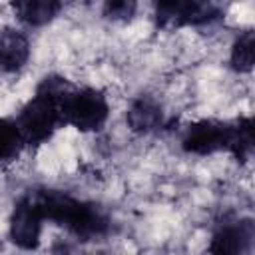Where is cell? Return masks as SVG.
Wrapping results in <instances>:
<instances>
[{
  "instance_id": "1",
  "label": "cell",
  "mask_w": 255,
  "mask_h": 255,
  "mask_svg": "<svg viewBox=\"0 0 255 255\" xmlns=\"http://www.w3.org/2000/svg\"><path fill=\"white\" fill-rule=\"evenodd\" d=\"M30 193L38 203L44 221L64 227L80 241H96L112 231V217L94 201L78 199L68 191L52 187H34Z\"/></svg>"
},
{
  "instance_id": "2",
  "label": "cell",
  "mask_w": 255,
  "mask_h": 255,
  "mask_svg": "<svg viewBox=\"0 0 255 255\" xmlns=\"http://www.w3.org/2000/svg\"><path fill=\"white\" fill-rule=\"evenodd\" d=\"M253 118H237L231 122L199 120L185 128L181 135V149L191 155H211L217 151L231 153L245 163L255 147Z\"/></svg>"
},
{
  "instance_id": "3",
  "label": "cell",
  "mask_w": 255,
  "mask_h": 255,
  "mask_svg": "<svg viewBox=\"0 0 255 255\" xmlns=\"http://www.w3.org/2000/svg\"><path fill=\"white\" fill-rule=\"evenodd\" d=\"M70 88L72 82L58 74H50L40 80L34 96L20 108L16 116V126L26 147H38L46 143L56 133V129L64 126L60 104Z\"/></svg>"
},
{
  "instance_id": "4",
  "label": "cell",
  "mask_w": 255,
  "mask_h": 255,
  "mask_svg": "<svg viewBox=\"0 0 255 255\" xmlns=\"http://www.w3.org/2000/svg\"><path fill=\"white\" fill-rule=\"evenodd\" d=\"M60 112L64 126L90 133L100 131L106 126L110 118V104L104 92L96 88H78L72 84L60 104Z\"/></svg>"
},
{
  "instance_id": "5",
  "label": "cell",
  "mask_w": 255,
  "mask_h": 255,
  "mask_svg": "<svg viewBox=\"0 0 255 255\" xmlns=\"http://www.w3.org/2000/svg\"><path fill=\"white\" fill-rule=\"evenodd\" d=\"M42 227H44L42 211L28 189L16 199L12 207V213L8 219V237L16 247L32 251L40 245Z\"/></svg>"
},
{
  "instance_id": "6",
  "label": "cell",
  "mask_w": 255,
  "mask_h": 255,
  "mask_svg": "<svg viewBox=\"0 0 255 255\" xmlns=\"http://www.w3.org/2000/svg\"><path fill=\"white\" fill-rule=\"evenodd\" d=\"M255 241V223L251 217L241 219H223L217 223L207 247L215 255H239L249 253Z\"/></svg>"
},
{
  "instance_id": "7",
  "label": "cell",
  "mask_w": 255,
  "mask_h": 255,
  "mask_svg": "<svg viewBox=\"0 0 255 255\" xmlns=\"http://www.w3.org/2000/svg\"><path fill=\"white\" fill-rule=\"evenodd\" d=\"M30 58V40L18 28H4L0 32V72L16 74Z\"/></svg>"
},
{
  "instance_id": "8",
  "label": "cell",
  "mask_w": 255,
  "mask_h": 255,
  "mask_svg": "<svg viewBox=\"0 0 255 255\" xmlns=\"http://www.w3.org/2000/svg\"><path fill=\"white\" fill-rule=\"evenodd\" d=\"M128 128L133 133H151L163 126V110L151 96H137L126 112Z\"/></svg>"
},
{
  "instance_id": "9",
  "label": "cell",
  "mask_w": 255,
  "mask_h": 255,
  "mask_svg": "<svg viewBox=\"0 0 255 255\" xmlns=\"http://www.w3.org/2000/svg\"><path fill=\"white\" fill-rule=\"evenodd\" d=\"M10 8L22 24L40 28L56 20L64 8V0H10Z\"/></svg>"
},
{
  "instance_id": "10",
  "label": "cell",
  "mask_w": 255,
  "mask_h": 255,
  "mask_svg": "<svg viewBox=\"0 0 255 255\" xmlns=\"http://www.w3.org/2000/svg\"><path fill=\"white\" fill-rule=\"evenodd\" d=\"M195 0H153L155 26L161 30H177L193 26Z\"/></svg>"
},
{
  "instance_id": "11",
  "label": "cell",
  "mask_w": 255,
  "mask_h": 255,
  "mask_svg": "<svg viewBox=\"0 0 255 255\" xmlns=\"http://www.w3.org/2000/svg\"><path fill=\"white\" fill-rule=\"evenodd\" d=\"M253 56H255V34L253 30H245L235 38L231 46L229 64L237 74H249L253 70Z\"/></svg>"
},
{
  "instance_id": "12",
  "label": "cell",
  "mask_w": 255,
  "mask_h": 255,
  "mask_svg": "<svg viewBox=\"0 0 255 255\" xmlns=\"http://www.w3.org/2000/svg\"><path fill=\"white\" fill-rule=\"evenodd\" d=\"M24 147L26 145L16 126V120L0 118V163L16 159Z\"/></svg>"
},
{
  "instance_id": "13",
  "label": "cell",
  "mask_w": 255,
  "mask_h": 255,
  "mask_svg": "<svg viewBox=\"0 0 255 255\" xmlns=\"http://www.w3.org/2000/svg\"><path fill=\"white\" fill-rule=\"evenodd\" d=\"M231 0H195V16H193V28L201 26H213L221 22L229 10Z\"/></svg>"
},
{
  "instance_id": "14",
  "label": "cell",
  "mask_w": 255,
  "mask_h": 255,
  "mask_svg": "<svg viewBox=\"0 0 255 255\" xmlns=\"http://www.w3.org/2000/svg\"><path fill=\"white\" fill-rule=\"evenodd\" d=\"M137 12V0H104L102 14L112 22H129Z\"/></svg>"
}]
</instances>
